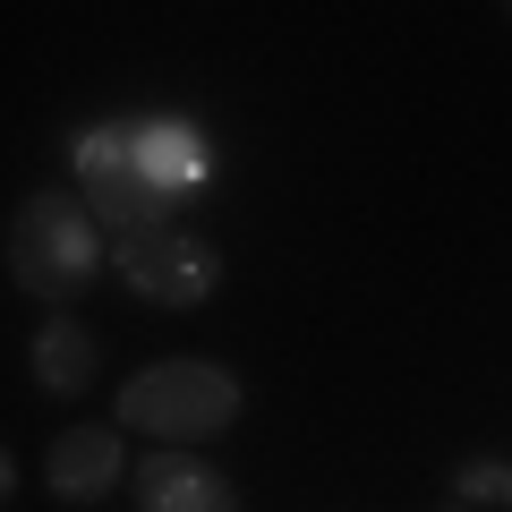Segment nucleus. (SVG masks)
<instances>
[{
	"instance_id": "7",
	"label": "nucleus",
	"mask_w": 512,
	"mask_h": 512,
	"mask_svg": "<svg viewBox=\"0 0 512 512\" xmlns=\"http://www.w3.org/2000/svg\"><path fill=\"white\" fill-rule=\"evenodd\" d=\"M94 359H103V342H94L77 316H52V325L35 333V384H43V393H60V402L94 384Z\"/></svg>"
},
{
	"instance_id": "2",
	"label": "nucleus",
	"mask_w": 512,
	"mask_h": 512,
	"mask_svg": "<svg viewBox=\"0 0 512 512\" xmlns=\"http://www.w3.org/2000/svg\"><path fill=\"white\" fill-rule=\"evenodd\" d=\"M94 256H103L94 214L77 197H60V188H35L18 205V222H9V274H18V291L52 299V308L94 282Z\"/></svg>"
},
{
	"instance_id": "5",
	"label": "nucleus",
	"mask_w": 512,
	"mask_h": 512,
	"mask_svg": "<svg viewBox=\"0 0 512 512\" xmlns=\"http://www.w3.org/2000/svg\"><path fill=\"white\" fill-rule=\"evenodd\" d=\"M137 512H239V495H231V478L205 470V461L154 453V461H137Z\"/></svg>"
},
{
	"instance_id": "1",
	"label": "nucleus",
	"mask_w": 512,
	"mask_h": 512,
	"mask_svg": "<svg viewBox=\"0 0 512 512\" xmlns=\"http://www.w3.org/2000/svg\"><path fill=\"white\" fill-rule=\"evenodd\" d=\"M120 427H146L171 453L180 444H214L239 427V376L214 359H154L146 376L120 384Z\"/></svg>"
},
{
	"instance_id": "10",
	"label": "nucleus",
	"mask_w": 512,
	"mask_h": 512,
	"mask_svg": "<svg viewBox=\"0 0 512 512\" xmlns=\"http://www.w3.org/2000/svg\"><path fill=\"white\" fill-rule=\"evenodd\" d=\"M9 487H18V461H9V453H0V504H9Z\"/></svg>"
},
{
	"instance_id": "4",
	"label": "nucleus",
	"mask_w": 512,
	"mask_h": 512,
	"mask_svg": "<svg viewBox=\"0 0 512 512\" xmlns=\"http://www.w3.org/2000/svg\"><path fill=\"white\" fill-rule=\"evenodd\" d=\"M120 274H128V291L154 299V308H205V299L222 291V248L205 231L163 222V231H146V239L120 248Z\"/></svg>"
},
{
	"instance_id": "6",
	"label": "nucleus",
	"mask_w": 512,
	"mask_h": 512,
	"mask_svg": "<svg viewBox=\"0 0 512 512\" xmlns=\"http://www.w3.org/2000/svg\"><path fill=\"white\" fill-rule=\"evenodd\" d=\"M43 478H52L60 504H103V495L120 487V436H111V427H69V436H52Z\"/></svg>"
},
{
	"instance_id": "3",
	"label": "nucleus",
	"mask_w": 512,
	"mask_h": 512,
	"mask_svg": "<svg viewBox=\"0 0 512 512\" xmlns=\"http://www.w3.org/2000/svg\"><path fill=\"white\" fill-rule=\"evenodd\" d=\"M77 180H86V214L103 222L111 239H146L163 231V205H171V180L154 171L146 137L137 128H94L86 146H77Z\"/></svg>"
},
{
	"instance_id": "12",
	"label": "nucleus",
	"mask_w": 512,
	"mask_h": 512,
	"mask_svg": "<svg viewBox=\"0 0 512 512\" xmlns=\"http://www.w3.org/2000/svg\"><path fill=\"white\" fill-rule=\"evenodd\" d=\"M453 512H461V504H453Z\"/></svg>"
},
{
	"instance_id": "9",
	"label": "nucleus",
	"mask_w": 512,
	"mask_h": 512,
	"mask_svg": "<svg viewBox=\"0 0 512 512\" xmlns=\"http://www.w3.org/2000/svg\"><path fill=\"white\" fill-rule=\"evenodd\" d=\"M453 495H461V504H470V495H504V461H461Z\"/></svg>"
},
{
	"instance_id": "8",
	"label": "nucleus",
	"mask_w": 512,
	"mask_h": 512,
	"mask_svg": "<svg viewBox=\"0 0 512 512\" xmlns=\"http://www.w3.org/2000/svg\"><path fill=\"white\" fill-rule=\"evenodd\" d=\"M137 137H146V154H154V171H163V180L171 188H180V180H197V171H205V154H197V137H188V128H137Z\"/></svg>"
},
{
	"instance_id": "11",
	"label": "nucleus",
	"mask_w": 512,
	"mask_h": 512,
	"mask_svg": "<svg viewBox=\"0 0 512 512\" xmlns=\"http://www.w3.org/2000/svg\"><path fill=\"white\" fill-rule=\"evenodd\" d=\"M504 504H512V470H504Z\"/></svg>"
}]
</instances>
